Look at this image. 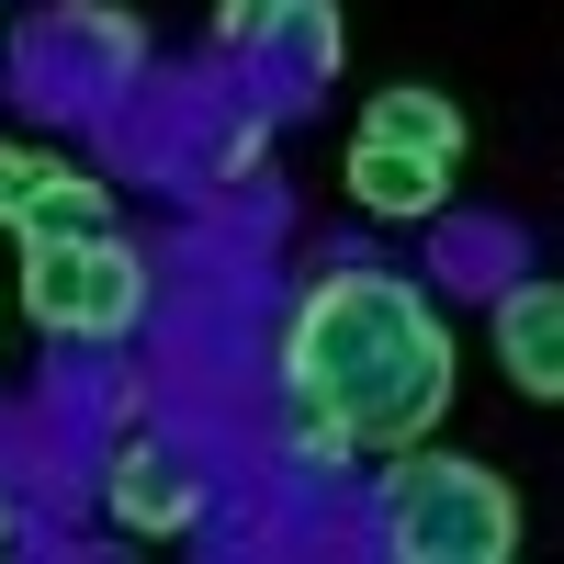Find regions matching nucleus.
Masks as SVG:
<instances>
[{
  "label": "nucleus",
  "instance_id": "nucleus-1",
  "mask_svg": "<svg viewBox=\"0 0 564 564\" xmlns=\"http://www.w3.org/2000/svg\"><path fill=\"white\" fill-rule=\"evenodd\" d=\"M282 406H294V463L406 452L452 406V327L406 271H327L282 327Z\"/></svg>",
  "mask_w": 564,
  "mask_h": 564
},
{
  "label": "nucleus",
  "instance_id": "nucleus-2",
  "mask_svg": "<svg viewBox=\"0 0 564 564\" xmlns=\"http://www.w3.org/2000/svg\"><path fill=\"white\" fill-rule=\"evenodd\" d=\"M384 553L395 564H508L520 553V497L463 452H417L384 475Z\"/></svg>",
  "mask_w": 564,
  "mask_h": 564
},
{
  "label": "nucleus",
  "instance_id": "nucleus-3",
  "mask_svg": "<svg viewBox=\"0 0 564 564\" xmlns=\"http://www.w3.org/2000/svg\"><path fill=\"white\" fill-rule=\"evenodd\" d=\"M23 305L45 339H124L148 316V260L124 238H68V249H23Z\"/></svg>",
  "mask_w": 564,
  "mask_h": 564
},
{
  "label": "nucleus",
  "instance_id": "nucleus-4",
  "mask_svg": "<svg viewBox=\"0 0 564 564\" xmlns=\"http://www.w3.org/2000/svg\"><path fill=\"white\" fill-rule=\"evenodd\" d=\"M0 226L23 249H68V238H113V193L57 148H0Z\"/></svg>",
  "mask_w": 564,
  "mask_h": 564
},
{
  "label": "nucleus",
  "instance_id": "nucleus-5",
  "mask_svg": "<svg viewBox=\"0 0 564 564\" xmlns=\"http://www.w3.org/2000/svg\"><path fill=\"white\" fill-rule=\"evenodd\" d=\"M102 508H113L124 531H148V542H181V531L204 520V486L181 475V452H170V441H124V452H113V475H102Z\"/></svg>",
  "mask_w": 564,
  "mask_h": 564
},
{
  "label": "nucleus",
  "instance_id": "nucleus-6",
  "mask_svg": "<svg viewBox=\"0 0 564 564\" xmlns=\"http://www.w3.org/2000/svg\"><path fill=\"white\" fill-rule=\"evenodd\" d=\"M497 361H508V384L520 395H564V294L553 282H508L497 294Z\"/></svg>",
  "mask_w": 564,
  "mask_h": 564
},
{
  "label": "nucleus",
  "instance_id": "nucleus-7",
  "mask_svg": "<svg viewBox=\"0 0 564 564\" xmlns=\"http://www.w3.org/2000/svg\"><path fill=\"white\" fill-rule=\"evenodd\" d=\"M372 148H406V159H430V170H463V113L441 102V90H372V113H361Z\"/></svg>",
  "mask_w": 564,
  "mask_h": 564
},
{
  "label": "nucleus",
  "instance_id": "nucleus-8",
  "mask_svg": "<svg viewBox=\"0 0 564 564\" xmlns=\"http://www.w3.org/2000/svg\"><path fill=\"white\" fill-rule=\"evenodd\" d=\"M350 193H361L372 215H395V226H417V215H441V193H452V170H430V159H406V148H372V135H350Z\"/></svg>",
  "mask_w": 564,
  "mask_h": 564
},
{
  "label": "nucleus",
  "instance_id": "nucleus-9",
  "mask_svg": "<svg viewBox=\"0 0 564 564\" xmlns=\"http://www.w3.org/2000/svg\"><path fill=\"white\" fill-rule=\"evenodd\" d=\"M271 57H282V79L294 90H316L327 68H339V0H271Z\"/></svg>",
  "mask_w": 564,
  "mask_h": 564
},
{
  "label": "nucleus",
  "instance_id": "nucleus-10",
  "mask_svg": "<svg viewBox=\"0 0 564 564\" xmlns=\"http://www.w3.org/2000/svg\"><path fill=\"white\" fill-rule=\"evenodd\" d=\"M57 45L90 57L102 79H135V57H148V34H135L124 12H102V0H68V12H57Z\"/></svg>",
  "mask_w": 564,
  "mask_h": 564
},
{
  "label": "nucleus",
  "instance_id": "nucleus-11",
  "mask_svg": "<svg viewBox=\"0 0 564 564\" xmlns=\"http://www.w3.org/2000/svg\"><path fill=\"white\" fill-rule=\"evenodd\" d=\"M260 23H271V0H215V34L226 45H260Z\"/></svg>",
  "mask_w": 564,
  "mask_h": 564
},
{
  "label": "nucleus",
  "instance_id": "nucleus-12",
  "mask_svg": "<svg viewBox=\"0 0 564 564\" xmlns=\"http://www.w3.org/2000/svg\"><path fill=\"white\" fill-rule=\"evenodd\" d=\"M0 553H12V497H0Z\"/></svg>",
  "mask_w": 564,
  "mask_h": 564
}]
</instances>
